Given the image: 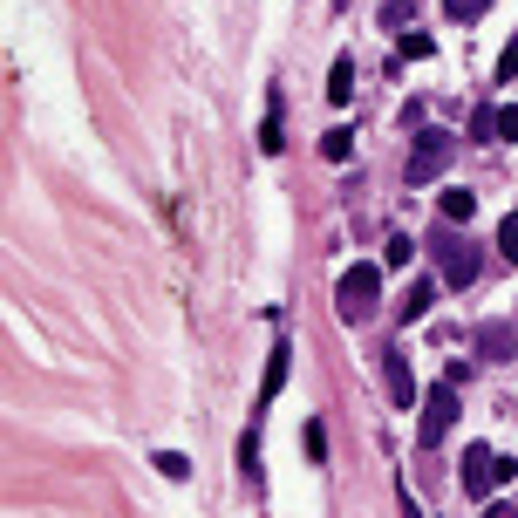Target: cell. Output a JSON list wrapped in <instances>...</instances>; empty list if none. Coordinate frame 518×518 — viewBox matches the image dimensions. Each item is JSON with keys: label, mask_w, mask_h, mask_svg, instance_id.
Listing matches in <instances>:
<instances>
[{"label": "cell", "mask_w": 518, "mask_h": 518, "mask_svg": "<svg viewBox=\"0 0 518 518\" xmlns=\"http://www.w3.org/2000/svg\"><path fill=\"white\" fill-rule=\"evenodd\" d=\"M471 212H478V198H471V191H444V219L450 225H471Z\"/></svg>", "instance_id": "obj_13"}, {"label": "cell", "mask_w": 518, "mask_h": 518, "mask_svg": "<svg viewBox=\"0 0 518 518\" xmlns=\"http://www.w3.org/2000/svg\"><path fill=\"white\" fill-rule=\"evenodd\" d=\"M450 423H457V382H437V389L423 396V409H416V444L437 450L450 437Z\"/></svg>", "instance_id": "obj_3"}, {"label": "cell", "mask_w": 518, "mask_h": 518, "mask_svg": "<svg viewBox=\"0 0 518 518\" xmlns=\"http://www.w3.org/2000/svg\"><path fill=\"white\" fill-rule=\"evenodd\" d=\"M478 355H484V362H512V355H518V328H512V321H484V328H478Z\"/></svg>", "instance_id": "obj_7"}, {"label": "cell", "mask_w": 518, "mask_h": 518, "mask_svg": "<svg viewBox=\"0 0 518 518\" xmlns=\"http://www.w3.org/2000/svg\"><path fill=\"white\" fill-rule=\"evenodd\" d=\"M498 478H518V464H505L491 444H471V450H464V491H471V498H484Z\"/></svg>", "instance_id": "obj_4"}, {"label": "cell", "mask_w": 518, "mask_h": 518, "mask_svg": "<svg viewBox=\"0 0 518 518\" xmlns=\"http://www.w3.org/2000/svg\"><path fill=\"white\" fill-rule=\"evenodd\" d=\"M498 82H518V35L505 41V55H498Z\"/></svg>", "instance_id": "obj_22"}, {"label": "cell", "mask_w": 518, "mask_h": 518, "mask_svg": "<svg viewBox=\"0 0 518 518\" xmlns=\"http://www.w3.org/2000/svg\"><path fill=\"white\" fill-rule=\"evenodd\" d=\"M348 96H355V62L341 55V62H334V75H328V103H334V110H341Z\"/></svg>", "instance_id": "obj_11"}, {"label": "cell", "mask_w": 518, "mask_h": 518, "mask_svg": "<svg viewBox=\"0 0 518 518\" xmlns=\"http://www.w3.org/2000/svg\"><path fill=\"white\" fill-rule=\"evenodd\" d=\"M375 307H382V266L362 259V266H348V273H341V287H334V314H341L348 328H362V321H375Z\"/></svg>", "instance_id": "obj_1"}, {"label": "cell", "mask_w": 518, "mask_h": 518, "mask_svg": "<svg viewBox=\"0 0 518 518\" xmlns=\"http://www.w3.org/2000/svg\"><path fill=\"white\" fill-rule=\"evenodd\" d=\"M321 157H328V164H348V157H355V130H328V137H321Z\"/></svg>", "instance_id": "obj_12"}, {"label": "cell", "mask_w": 518, "mask_h": 518, "mask_svg": "<svg viewBox=\"0 0 518 518\" xmlns=\"http://www.w3.org/2000/svg\"><path fill=\"white\" fill-rule=\"evenodd\" d=\"M484 518H518V505H491V512H484Z\"/></svg>", "instance_id": "obj_24"}, {"label": "cell", "mask_w": 518, "mask_h": 518, "mask_svg": "<svg viewBox=\"0 0 518 518\" xmlns=\"http://www.w3.org/2000/svg\"><path fill=\"white\" fill-rule=\"evenodd\" d=\"M409 14H416V0H382V28H403Z\"/></svg>", "instance_id": "obj_20"}, {"label": "cell", "mask_w": 518, "mask_h": 518, "mask_svg": "<svg viewBox=\"0 0 518 518\" xmlns=\"http://www.w3.org/2000/svg\"><path fill=\"white\" fill-rule=\"evenodd\" d=\"M450 157H457V137L450 130H423L416 144H409V185L423 191V185H437L450 171Z\"/></svg>", "instance_id": "obj_2"}, {"label": "cell", "mask_w": 518, "mask_h": 518, "mask_svg": "<svg viewBox=\"0 0 518 518\" xmlns=\"http://www.w3.org/2000/svg\"><path fill=\"white\" fill-rule=\"evenodd\" d=\"M437 55V41L430 35H403V62H430Z\"/></svg>", "instance_id": "obj_18"}, {"label": "cell", "mask_w": 518, "mask_h": 518, "mask_svg": "<svg viewBox=\"0 0 518 518\" xmlns=\"http://www.w3.org/2000/svg\"><path fill=\"white\" fill-rule=\"evenodd\" d=\"M239 471H246V478H259V430H246V437H239Z\"/></svg>", "instance_id": "obj_15"}, {"label": "cell", "mask_w": 518, "mask_h": 518, "mask_svg": "<svg viewBox=\"0 0 518 518\" xmlns=\"http://www.w3.org/2000/svg\"><path fill=\"white\" fill-rule=\"evenodd\" d=\"M300 437H307V457H314V464H328V430H321V423H307Z\"/></svg>", "instance_id": "obj_19"}, {"label": "cell", "mask_w": 518, "mask_h": 518, "mask_svg": "<svg viewBox=\"0 0 518 518\" xmlns=\"http://www.w3.org/2000/svg\"><path fill=\"white\" fill-rule=\"evenodd\" d=\"M498 253L518 266V212H505V225H498Z\"/></svg>", "instance_id": "obj_16"}, {"label": "cell", "mask_w": 518, "mask_h": 518, "mask_svg": "<svg viewBox=\"0 0 518 518\" xmlns=\"http://www.w3.org/2000/svg\"><path fill=\"white\" fill-rule=\"evenodd\" d=\"M287 369H294V348L287 341H273V355H266V375H259V409L273 403L280 389H287Z\"/></svg>", "instance_id": "obj_8"}, {"label": "cell", "mask_w": 518, "mask_h": 518, "mask_svg": "<svg viewBox=\"0 0 518 518\" xmlns=\"http://www.w3.org/2000/svg\"><path fill=\"white\" fill-rule=\"evenodd\" d=\"M430 253H437V266H444V287H471L478 280V246L471 239H430Z\"/></svg>", "instance_id": "obj_5"}, {"label": "cell", "mask_w": 518, "mask_h": 518, "mask_svg": "<svg viewBox=\"0 0 518 518\" xmlns=\"http://www.w3.org/2000/svg\"><path fill=\"white\" fill-rule=\"evenodd\" d=\"M430 300H437V280H409V294H403V321H423V314H430Z\"/></svg>", "instance_id": "obj_9"}, {"label": "cell", "mask_w": 518, "mask_h": 518, "mask_svg": "<svg viewBox=\"0 0 518 518\" xmlns=\"http://www.w3.org/2000/svg\"><path fill=\"white\" fill-rule=\"evenodd\" d=\"M382 375H389L396 409H423V389H416V375H409V355H403V348H389V355H382Z\"/></svg>", "instance_id": "obj_6"}, {"label": "cell", "mask_w": 518, "mask_h": 518, "mask_svg": "<svg viewBox=\"0 0 518 518\" xmlns=\"http://www.w3.org/2000/svg\"><path fill=\"white\" fill-rule=\"evenodd\" d=\"M444 7H450V21H478L491 0H444Z\"/></svg>", "instance_id": "obj_21"}, {"label": "cell", "mask_w": 518, "mask_h": 518, "mask_svg": "<svg viewBox=\"0 0 518 518\" xmlns=\"http://www.w3.org/2000/svg\"><path fill=\"white\" fill-rule=\"evenodd\" d=\"M498 137H512V144H518V103H505V110H498Z\"/></svg>", "instance_id": "obj_23"}, {"label": "cell", "mask_w": 518, "mask_h": 518, "mask_svg": "<svg viewBox=\"0 0 518 518\" xmlns=\"http://www.w3.org/2000/svg\"><path fill=\"white\" fill-rule=\"evenodd\" d=\"M259 150H266V157H280V150H287V137H280V96L266 103V123H259Z\"/></svg>", "instance_id": "obj_10"}, {"label": "cell", "mask_w": 518, "mask_h": 518, "mask_svg": "<svg viewBox=\"0 0 518 518\" xmlns=\"http://www.w3.org/2000/svg\"><path fill=\"white\" fill-rule=\"evenodd\" d=\"M409 253H416V239H409V232H396V239L382 246V266H409Z\"/></svg>", "instance_id": "obj_14"}, {"label": "cell", "mask_w": 518, "mask_h": 518, "mask_svg": "<svg viewBox=\"0 0 518 518\" xmlns=\"http://www.w3.org/2000/svg\"><path fill=\"white\" fill-rule=\"evenodd\" d=\"M157 471H164L171 484H185V478H191V457H178V450H164V457H157Z\"/></svg>", "instance_id": "obj_17"}]
</instances>
